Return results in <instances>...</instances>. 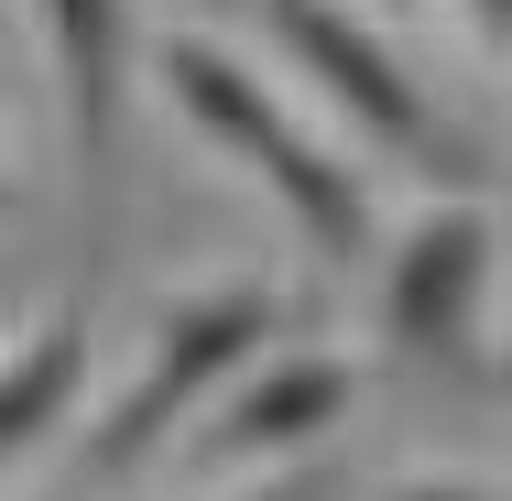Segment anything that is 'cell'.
Returning <instances> with one entry per match:
<instances>
[{"label":"cell","instance_id":"obj_4","mask_svg":"<svg viewBox=\"0 0 512 501\" xmlns=\"http://www.w3.org/2000/svg\"><path fill=\"white\" fill-rule=\"evenodd\" d=\"M480 295H491V218L469 197L425 207L382 262V349L404 371H458L469 327H480Z\"/></svg>","mask_w":512,"mask_h":501},{"label":"cell","instance_id":"obj_2","mask_svg":"<svg viewBox=\"0 0 512 501\" xmlns=\"http://www.w3.org/2000/svg\"><path fill=\"white\" fill-rule=\"evenodd\" d=\"M295 327V305L273 295V284H197V295H175L153 316V349H142V371L120 382V403L99 414V436H88V469L120 480V469H142L175 425H197L207 393H229L251 360H273V338Z\"/></svg>","mask_w":512,"mask_h":501},{"label":"cell","instance_id":"obj_6","mask_svg":"<svg viewBox=\"0 0 512 501\" xmlns=\"http://www.w3.org/2000/svg\"><path fill=\"white\" fill-rule=\"evenodd\" d=\"M88 393V295H55L0 349V469H22Z\"/></svg>","mask_w":512,"mask_h":501},{"label":"cell","instance_id":"obj_1","mask_svg":"<svg viewBox=\"0 0 512 501\" xmlns=\"http://www.w3.org/2000/svg\"><path fill=\"white\" fill-rule=\"evenodd\" d=\"M153 77H164V99L197 120V142H218L240 175L273 186V207L306 229L327 262H371V186L349 175L338 142H316L306 120L262 88L251 55H229L218 33H175V44L153 55Z\"/></svg>","mask_w":512,"mask_h":501},{"label":"cell","instance_id":"obj_7","mask_svg":"<svg viewBox=\"0 0 512 501\" xmlns=\"http://www.w3.org/2000/svg\"><path fill=\"white\" fill-rule=\"evenodd\" d=\"M33 11H44V66L77 131V164H109V120L131 77V0H33Z\"/></svg>","mask_w":512,"mask_h":501},{"label":"cell","instance_id":"obj_3","mask_svg":"<svg viewBox=\"0 0 512 501\" xmlns=\"http://www.w3.org/2000/svg\"><path fill=\"white\" fill-rule=\"evenodd\" d=\"M262 22H273V55H295V77H306L360 142H382L393 164H447V175H469V142L447 131V109L414 88V66L371 33V22H349L338 0H262Z\"/></svg>","mask_w":512,"mask_h":501},{"label":"cell","instance_id":"obj_8","mask_svg":"<svg viewBox=\"0 0 512 501\" xmlns=\"http://www.w3.org/2000/svg\"><path fill=\"white\" fill-rule=\"evenodd\" d=\"M393 501H502V491H491V480H404Z\"/></svg>","mask_w":512,"mask_h":501},{"label":"cell","instance_id":"obj_9","mask_svg":"<svg viewBox=\"0 0 512 501\" xmlns=\"http://www.w3.org/2000/svg\"><path fill=\"white\" fill-rule=\"evenodd\" d=\"M469 11H480V22H491V33H512V0H469Z\"/></svg>","mask_w":512,"mask_h":501},{"label":"cell","instance_id":"obj_10","mask_svg":"<svg viewBox=\"0 0 512 501\" xmlns=\"http://www.w3.org/2000/svg\"><path fill=\"white\" fill-rule=\"evenodd\" d=\"M229 501H284V491H229Z\"/></svg>","mask_w":512,"mask_h":501},{"label":"cell","instance_id":"obj_5","mask_svg":"<svg viewBox=\"0 0 512 501\" xmlns=\"http://www.w3.org/2000/svg\"><path fill=\"white\" fill-rule=\"evenodd\" d=\"M349 403H360V360H327V349H295V360H251L229 403L197 425V458L207 469H229V458H284V447H306L327 425H349Z\"/></svg>","mask_w":512,"mask_h":501}]
</instances>
